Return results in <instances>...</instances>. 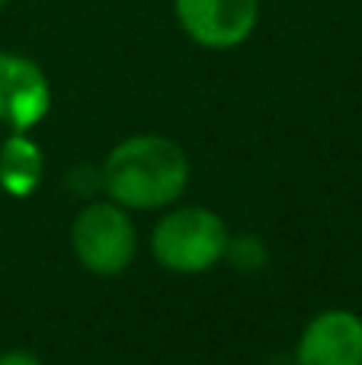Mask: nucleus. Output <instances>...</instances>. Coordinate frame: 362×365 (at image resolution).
<instances>
[{
	"instance_id": "f257e3e1",
	"label": "nucleus",
	"mask_w": 362,
	"mask_h": 365,
	"mask_svg": "<svg viewBox=\"0 0 362 365\" xmlns=\"http://www.w3.org/2000/svg\"><path fill=\"white\" fill-rule=\"evenodd\" d=\"M190 158L164 135H132L106 154L103 186L122 208H164L183 195Z\"/></svg>"
},
{
	"instance_id": "f03ea898",
	"label": "nucleus",
	"mask_w": 362,
	"mask_h": 365,
	"mask_svg": "<svg viewBox=\"0 0 362 365\" xmlns=\"http://www.w3.org/2000/svg\"><path fill=\"white\" fill-rule=\"evenodd\" d=\"M231 231L218 212L205 205H183L164 215L151 234V253L170 272L196 276L228 257Z\"/></svg>"
},
{
	"instance_id": "7ed1b4c3",
	"label": "nucleus",
	"mask_w": 362,
	"mask_h": 365,
	"mask_svg": "<svg viewBox=\"0 0 362 365\" xmlns=\"http://www.w3.org/2000/svg\"><path fill=\"white\" fill-rule=\"evenodd\" d=\"M135 225L119 202H90L71 225L74 257L93 276H119L135 259Z\"/></svg>"
},
{
	"instance_id": "20e7f679",
	"label": "nucleus",
	"mask_w": 362,
	"mask_h": 365,
	"mask_svg": "<svg viewBox=\"0 0 362 365\" xmlns=\"http://www.w3.org/2000/svg\"><path fill=\"white\" fill-rule=\"evenodd\" d=\"M180 29L209 51L244 45L260 23V0H173Z\"/></svg>"
},
{
	"instance_id": "39448f33",
	"label": "nucleus",
	"mask_w": 362,
	"mask_h": 365,
	"mask_svg": "<svg viewBox=\"0 0 362 365\" xmlns=\"http://www.w3.org/2000/svg\"><path fill=\"white\" fill-rule=\"evenodd\" d=\"M51 87L32 58L0 51V122L13 132H29L48 115Z\"/></svg>"
},
{
	"instance_id": "423d86ee",
	"label": "nucleus",
	"mask_w": 362,
	"mask_h": 365,
	"mask_svg": "<svg viewBox=\"0 0 362 365\" xmlns=\"http://www.w3.org/2000/svg\"><path fill=\"white\" fill-rule=\"evenodd\" d=\"M295 365H362V317L356 311H321L301 330Z\"/></svg>"
},
{
	"instance_id": "0eeeda50",
	"label": "nucleus",
	"mask_w": 362,
	"mask_h": 365,
	"mask_svg": "<svg viewBox=\"0 0 362 365\" xmlns=\"http://www.w3.org/2000/svg\"><path fill=\"white\" fill-rule=\"evenodd\" d=\"M45 173V154L26 132H13L0 145V189L13 199H26L38 189Z\"/></svg>"
},
{
	"instance_id": "6e6552de",
	"label": "nucleus",
	"mask_w": 362,
	"mask_h": 365,
	"mask_svg": "<svg viewBox=\"0 0 362 365\" xmlns=\"http://www.w3.org/2000/svg\"><path fill=\"white\" fill-rule=\"evenodd\" d=\"M228 253H231V259L247 272L260 269V263L267 259V253H263V240H257V237H234L228 244Z\"/></svg>"
},
{
	"instance_id": "1a4fd4ad",
	"label": "nucleus",
	"mask_w": 362,
	"mask_h": 365,
	"mask_svg": "<svg viewBox=\"0 0 362 365\" xmlns=\"http://www.w3.org/2000/svg\"><path fill=\"white\" fill-rule=\"evenodd\" d=\"M0 365H42L32 353H26V349H10V353L0 356Z\"/></svg>"
},
{
	"instance_id": "9d476101",
	"label": "nucleus",
	"mask_w": 362,
	"mask_h": 365,
	"mask_svg": "<svg viewBox=\"0 0 362 365\" xmlns=\"http://www.w3.org/2000/svg\"><path fill=\"white\" fill-rule=\"evenodd\" d=\"M4 4H6V0H0V6H4Z\"/></svg>"
}]
</instances>
